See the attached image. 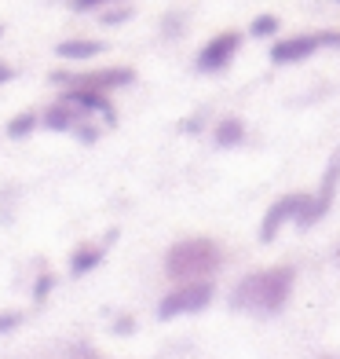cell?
Masks as SVG:
<instances>
[{
	"mask_svg": "<svg viewBox=\"0 0 340 359\" xmlns=\"http://www.w3.org/2000/svg\"><path fill=\"white\" fill-rule=\"evenodd\" d=\"M293 283H297V271L289 264H274V268H264V271H253L246 275L234 293H231V308L234 312H256V316H274L282 312L289 293H293Z\"/></svg>",
	"mask_w": 340,
	"mask_h": 359,
	"instance_id": "cell-1",
	"label": "cell"
},
{
	"mask_svg": "<svg viewBox=\"0 0 340 359\" xmlns=\"http://www.w3.org/2000/svg\"><path fill=\"white\" fill-rule=\"evenodd\" d=\"M223 264V253L213 238H180L176 246L165 253V275L172 283H198V279H213Z\"/></svg>",
	"mask_w": 340,
	"mask_h": 359,
	"instance_id": "cell-2",
	"label": "cell"
},
{
	"mask_svg": "<svg viewBox=\"0 0 340 359\" xmlns=\"http://www.w3.org/2000/svg\"><path fill=\"white\" fill-rule=\"evenodd\" d=\"M213 283L208 279H198V283H180L169 297H161L157 304V319L161 323H169L176 316H190V312H205L208 301H213Z\"/></svg>",
	"mask_w": 340,
	"mask_h": 359,
	"instance_id": "cell-3",
	"label": "cell"
},
{
	"mask_svg": "<svg viewBox=\"0 0 340 359\" xmlns=\"http://www.w3.org/2000/svg\"><path fill=\"white\" fill-rule=\"evenodd\" d=\"M52 85H85V88H99V92H113V88H128L136 85V70L132 67H103V70H88V74H48Z\"/></svg>",
	"mask_w": 340,
	"mask_h": 359,
	"instance_id": "cell-4",
	"label": "cell"
},
{
	"mask_svg": "<svg viewBox=\"0 0 340 359\" xmlns=\"http://www.w3.org/2000/svg\"><path fill=\"white\" fill-rule=\"evenodd\" d=\"M337 187H340V151L330 158V165H326V172H322V184H318V194L311 198L307 194V202L300 205V213H297V224L300 227H311V224H318L322 217L333 209V198H337Z\"/></svg>",
	"mask_w": 340,
	"mask_h": 359,
	"instance_id": "cell-5",
	"label": "cell"
},
{
	"mask_svg": "<svg viewBox=\"0 0 340 359\" xmlns=\"http://www.w3.org/2000/svg\"><path fill=\"white\" fill-rule=\"evenodd\" d=\"M238 48H241V34H238V29H223V34H216V37L198 52V70H201V74H220V70H227V67H231V59L238 55Z\"/></svg>",
	"mask_w": 340,
	"mask_h": 359,
	"instance_id": "cell-6",
	"label": "cell"
},
{
	"mask_svg": "<svg viewBox=\"0 0 340 359\" xmlns=\"http://www.w3.org/2000/svg\"><path fill=\"white\" fill-rule=\"evenodd\" d=\"M322 44H326V34L282 37V41H274V48H271V62H278V67H289V62H304V59H311Z\"/></svg>",
	"mask_w": 340,
	"mask_h": 359,
	"instance_id": "cell-7",
	"label": "cell"
},
{
	"mask_svg": "<svg viewBox=\"0 0 340 359\" xmlns=\"http://www.w3.org/2000/svg\"><path fill=\"white\" fill-rule=\"evenodd\" d=\"M307 202V194H300V191H293V194H285V198H278L267 213H264V224H260V242H274V235L282 231V224H289V220H297V213H300V205Z\"/></svg>",
	"mask_w": 340,
	"mask_h": 359,
	"instance_id": "cell-8",
	"label": "cell"
},
{
	"mask_svg": "<svg viewBox=\"0 0 340 359\" xmlns=\"http://www.w3.org/2000/svg\"><path fill=\"white\" fill-rule=\"evenodd\" d=\"M70 107H77L80 114H103V118L113 125L118 121V114H113V107H110V100H106V92H99V88H85V85H73V88H66V95H62Z\"/></svg>",
	"mask_w": 340,
	"mask_h": 359,
	"instance_id": "cell-9",
	"label": "cell"
},
{
	"mask_svg": "<svg viewBox=\"0 0 340 359\" xmlns=\"http://www.w3.org/2000/svg\"><path fill=\"white\" fill-rule=\"evenodd\" d=\"M106 44L103 41H92V37H70V41H59L55 44V55L59 59H70V62H85V59H95L103 55Z\"/></svg>",
	"mask_w": 340,
	"mask_h": 359,
	"instance_id": "cell-10",
	"label": "cell"
},
{
	"mask_svg": "<svg viewBox=\"0 0 340 359\" xmlns=\"http://www.w3.org/2000/svg\"><path fill=\"white\" fill-rule=\"evenodd\" d=\"M77 121H80V110L70 107L66 100L55 103V107H48V110L41 114V125H44V128H52V133H73Z\"/></svg>",
	"mask_w": 340,
	"mask_h": 359,
	"instance_id": "cell-11",
	"label": "cell"
},
{
	"mask_svg": "<svg viewBox=\"0 0 340 359\" xmlns=\"http://www.w3.org/2000/svg\"><path fill=\"white\" fill-rule=\"evenodd\" d=\"M103 257H106V246H95V242H85V246H77L70 253V275L73 279H80V275H88L103 264Z\"/></svg>",
	"mask_w": 340,
	"mask_h": 359,
	"instance_id": "cell-12",
	"label": "cell"
},
{
	"mask_svg": "<svg viewBox=\"0 0 340 359\" xmlns=\"http://www.w3.org/2000/svg\"><path fill=\"white\" fill-rule=\"evenodd\" d=\"M213 140H216V147H238L246 140V125H241V118H223L213 128Z\"/></svg>",
	"mask_w": 340,
	"mask_h": 359,
	"instance_id": "cell-13",
	"label": "cell"
},
{
	"mask_svg": "<svg viewBox=\"0 0 340 359\" xmlns=\"http://www.w3.org/2000/svg\"><path fill=\"white\" fill-rule=\"evenodd\" d=\"M37 125H41V114H34V110L15 114V118L8 121V140H26V136H34Z\"/></svg>",
	"mask_w": 340,
	"mask_h": 359,
	"instance_id": "cell-14",
	"label": "cell"
},
{
	"mask_svg": "<svg viewBox=\"0 0 340 359\" xmlns=\"http://www.w3.org/2000/svg\"><path fill=\"white\" fill-rule=\"evenodd\" d=\"M278 15H256V19L249 22V37H274L278 34Z\"/></svg>",
	"mask_w": 340,
	"mask_h": 359,
	"instance_id": "cell-15",
	"label": "cell"
},
{
	"mask_svg": "<svg viewBox=\"0 0 340 359\" xmlns=\"http://www.w3.org/2000/svg\"><path fill=\"white\" fill-rule=\"evenodd\" d=\"M55 283H59V279H55L52 271H41V275H37V283H34V301L44 304V301H48V293L55 290Z\"/></svg>",
	"mask_w": 340,
	"mask_h": 359,
	"instance_id": "cell-16",
	"label": "cell"
},
{
	"mask_svg": "<svg viewBox=\"0 0 340 359\" xmlns=\"http://www.w3.org/2000/svg\"><path fill=\"white\" fill-rule=\"evenodd\" d=\"M132 19V8H110V11H103V26H121V22H128Z\"/></svg>",
	"mask_w": 340,
	"mask_h": 359,
	"instance_id": "cell-17",
	"label": "cell"
},
{
	"mask_svg": "<svg viewBox=\"0 0 340 359\" xmlns=\"http://www.w3.org/2000/svg\"><path fill=\"white\" fill-rule=\"evenodd\" d=\"M22 326V312H0V334H11Z\"/></svg>",
	"mask_w": 340,
	"mask_h": 359,
	"instance_id": "cell-18",
	"label": "cell"
},
{
	"mask_svg": "<svg viewBox=\"0 0 340 359\" xmlns=\"http://www.w3.org/2000/svg\"><path fill=\"white\" fill-rule=\"evenodd\" d=\"M70 359H106V355L95 352L92 345H73V348H70Z\"/></svg>",
	"mask_w": 340,
	"mask_h": 359,
	"instance_id": "cell-19",
	"label": "cell"
},
{
	"mask_svg": "<svg viewBox=\"0 0 340 359\" xmlns=\"http://www.w3.org/2000/svg\"><path fill=\"white\" fill-rule=\"evenodd\" d=\"M73 133H77L80 143H95V140H99V128H95V125H80V121H77Z\"/></svg>",
	"mask_w": 340,
	"mask_h": 359,
	"instance_id": "cell-20",
	"label": "cell"
},
{
	"mask_svg": "<svg viewBox=\"0 0 340 359\" xmlns=\"http://www.w3.org/2000/svg\"><path fill=\"white\" fill-rule=\"evenodd\" d=\"M132 330H136L132 316H118V319H113V334H132Z\"/></svg>",
	"mask_w": 340,
	"mask_h": 359,
	"instance_id": "cell-21",
	"label": "cell"
},
{
	"mask_svg": "<svg viewBox=\"0 0 340 359\" xmlns=\"http://www.w3.org/2000/svg\"><path fill=\"white\" fill-rule=\"evenodd\" d=\"M106 0H70V8L73 11H95V8H103Z\"/></svg>",
	"mask_w": 340,
	"mask_h": 359,
	"instance_id": "cell-22",
	"label": "cell"
},
{
	"mask_svg": "<svg viewBox=\"0 0 340 359\" xmlns=\"http://www.w3.org/2000/svg\"><path fill=\"white\" fill-rule=\"evenodd\" d=\"M15 77V70L8 67V62H0V85H8V81Z\"/></svg>",
	"mask_w": 340,
	"mask_h": 359,
	"instance_id": "cell-23",
	"label": "cell"
},
{
	"mask_svg": "<svg viewBox=\"0 0 340 359\" xmlns=\"http://www.w3.org/2000/svg\"><path fill=\"white\" fill-rule=\"evenodd\" d=\"M318 359H340V355H318Z\"/></svg>",
	"mask_w": 340,
	"mask_h": 359,
	"instance_id": "cell-24",
	"label": "cell"
},
{
	"mask_svg": "<svg viewBox=\"0 0 340 359\" xmlns=\"http://www.w3.org/2000/svg\"><path fill=\"white\" fill-rule=\"evenodd\" d=\"M0 37H4V26H0Z\"/></svg>",
	"mask_w": 340,
	"mask_h": 359,
	"instance_id": "cell-25",
	"label": "cell"
}]
</instances>
